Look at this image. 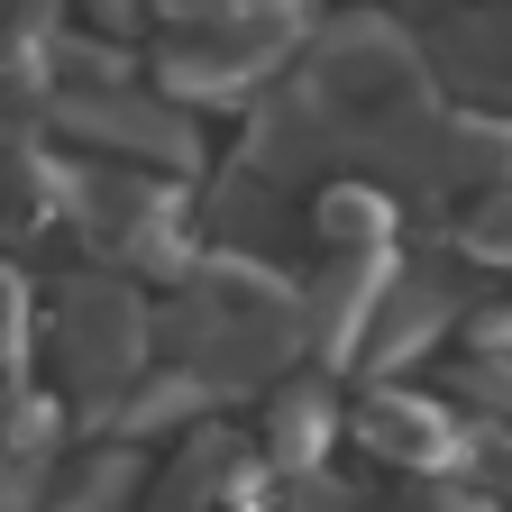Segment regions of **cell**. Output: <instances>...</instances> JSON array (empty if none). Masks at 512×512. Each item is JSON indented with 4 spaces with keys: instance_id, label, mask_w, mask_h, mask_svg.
I'll list each match as a JSON object with an SVG mask.
<instances>
[{
    "instance_id": "cell-1",
    "label": "cell",
    "mask_w": 512,
    "mask_h": 512,
    "mask_svg": "<svg viewBox=\"0 0 512 512\" xmlns=\"http://www.w3.org/2000/svg\"><path fill=\"white\" fill-rule=\"evenodd\" d=\"M293 357H302V293L256 256H211L174 311V366L202 394H247V384H275Z\"/></svg>"
},
{
    "instance_id": "cell-2",
    "label": "cell",
    "mask_w": 512,
    "mask_h": 512,
    "mask_svg": "<svg viewBox=\"0 0 512 512\" xmlns=\"http://www.w3.org/2000/svg\"><path fill=\"white\" fill-rule=\"evenodd\" d=\"M147 339H156V320L138 302V284H119V275H74L55 302V375L74 384L83 403H119L128 384L147 375Z\"/></svg>"
},
{
    "instance_id": "cell-3",
    "label": "cell",
    "mask_w": 512,
    "mask_h": 512,
    "mask_svg": "<svg viewBox=\"0 0 512 512\" xmlns=\"http://www.w3.org/2000/svg\"><path fill=\"white\" fill-rule=\"evenodd\" d=\"M64 128H74V138H92V147H110L119 165H156V174H192V165H202L192 119L165 110V101H147L138 83H119V74L64 92Z\"/></svg>"
},
{
    "instance_id": "cell-4",
    "label": "cell",
    "mask_w": 512,
    "mask_h": 512,
    "mask_svg": "<svg viewBox=\"0 0 512 512\" xmlns=\"http://www.w3.org/2000/svg\"><path fill=\"white\" fill-rule=\"evenodd\" d=\"M348 430H357L366 458H384L394 476H448V467H467V458H476V439L458 430V412H448L439 394H412V384H394V375H384L375 394H357Z\"/></svg>"
},
{
    "instance_id": "cell-5",
    "label": "cell",
    "mask_w": 512,
    "mask_h": 512,
    "mask_svg": "<svg viewBox=\"0 0 512 512\" xmlns=\"http://www.w3.org/2000/svg\"><path fill=\"white\" fill-rule=\"evenodd\" d=\"M448 320H458V284L430 275V266H384V293L366 311V339H357V366L375 375H403Z\"/></svg>"
},
{
    "instance_id": "cell-6",
    "label": "cell",
    "mask_w": 512,
    "mask_h": 512,
    "mask_svg": "<svg viewBox=\"0 0 512 512\" xmlns=\"http://www.w3.org/2000/svg\"><path fill=\"white\" fill-rule=\"evenodd\" d=\"M74 220L92 229V247L110 256H174V202L147 183V165H119V174H83L74 183Z\"/></svg>"
},
{
    "instance_id": "cell-7",
    "label": "cell",
    "mask_w": 512,
    "mask_h": 512,
    "mask_svg": "<svg viewBox=\"0 0 512 512\" xmlns=\"http://www.w3.org/2000/svg\"><path fill=\"white\" fill-rule=\"evenodd\" d=\"M330 430H339V403H330V384L320 375H275V403H266V448H256V458H266L275 476H320V458H330Z\"/></svg>"
},
{
    "instance_id": "cell-8",
    "label": "cell",
    "mask_w": 512,
    "mask_h": 512,
    "mask_svg": "<svg viewBox=\"0 0 512 512\" xmlns=\"http://www.w3.org/2000/svg\"><path fill=\"white\" fill-rule=\"evenodd\" d=\"M128 494H138V458L128 448H92L74 476L46 485V512H119Z\"/></svg>"
},
{
    "instance_id": "cell-9",
    "label": "cell",
    "mask_w": 512,
    "mask_h": 512,
    "mask_svg": "<svg viewBox=\"0 0 512 512\" xmlns=\"http://www.w3.org/2000/svg\"><path fill=\"white\" fill-rule=\"evenodd\" d=\"M302 512H485L476 494H448V485H375V494H339L302 476Z\"/></svg>"
},
{
    "instance_id": "cell-10",
    "label": "cell",
    "mask_w": 512,
    "mask_h": 512,
    "mask_svg": "<svg viewBox=\"0 0 512 512\" xmlns=\"http://www.w3.org/2000/svg\"><path fill=\"white\" fill-rule=\"evenodd\" d=\"M458 256L512 275V183H485V192H476V211L458 220Z\"/></svg>"
},
{
    "instance_id": "cell-11",
    "label": "cell",
    "mask_w": 512,
    "mask_h": 512,
    "mask_svg": "<svg viewBox=\"0 0 512 512\" xmlns=\"http://www.w3.org/2000/svg\"><path fill=\"white\" fill-rule=\"evenodd\" d=\"M458 403L476 412V430H512V357H503V348H467Z\"/></svg>"
},
{
    "instance_id": "cell-12",
    "label": "cell",
    "mask_w": 512,
    "mask_h": 512,
    "mask_svg": "<svg viewBox=\"0 0 512 512\" xmlns=\"http://www.w3.org/2000/svg\"><path fill=\"white\" fill-rule=\"evenodd\" d=\"M467 348H503L512 357V302H476L467 311Z\"/></svg>"
},
{
    "instance_id": "cell-13",
    "label": "cell",
    "mask_w": 512,
    "mask_h": 512,
    "mask_svg": "<svg viewBox=\"0 0 512 512\" xmlns=\"http://www.w3.org/2000/svg\"><path fill=\"white\" fill-rule=\"evenodd\" d=\"M10 10H19V0H0V19H10Z\"/></svg>"
}]
</instances>
